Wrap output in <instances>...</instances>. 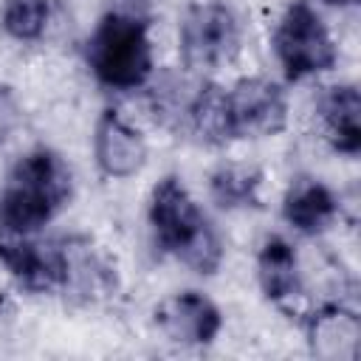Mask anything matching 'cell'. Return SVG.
<instances>
[{"instance_id": "obj_1", "label": "cell", "mask_w": 361, "mask_h": 361, "mask_svg": "<svg viewBox=\"0 0 361 361\" xmlns=\"http://www.w3.org/2000/svg\"><path fill=\"white\" fill-rule=\"evenodd\" d=\"M71 169L59 152L37 147L25 152L0 189V234L31 237L71 200Z\"/></svg>"}, {"instance_id": "obj_2", "label": "cell", "mask_w": 361, "mask_h": 361, "mask_svg": "<svg viewBox=\"0 0 361 361\" xmlns=\"http://www.w3.org/2000/svg\"><path fill=\"white\" fill-rule=\"evenodd\" d=\"M149 228L164 254L197 274H214L223 259V240L178 175H166L149 195Z\"/></svg>"}, {"instance_id": "obj_3", "label": "cell", "mask_w": 361, "mask_h": 361, "mask_svg": "<svg viewBox=\"0 0 361 361\" xmlns=\"http://www.w3.org/2000/svg\"><path fill=\"white\" fill-rule=\"evenodd\" d=\"M93 76L110 90L144 87L152 76L149 23L124 8H110L96 23L85 48Z\"/></svg>"}, {"instance_id": "obj_4", "label": "cell", "mask_w": 361, "mask_h": 361, "mask_svg": "<svg viewBox=\"0 0 361 361\" xmlns=\"http://www.w3.org/2000/svg\"><path fill=\"white\" fill-rule=\"evenodd\" d=\"M274 54L290 82H299L313 73H324L338 59L336 42L324 20L305 0L290 3L279 17L274 28Z\"/></svg>"}, {"instance_id": "obj_5", "label": "cell", "mask_w": 361, "mask_h": 361, "mask_svg": "<svg viewBox=\"0 0 361 361\" xmlns=\"http://www.w3.org/2000/svg\"><path fill=\"white\" fill-rule=\"evenodd\" d=\"M240 54L237 14L220 3H192L180 20V59L192 73H212Z\"/></svg>"}, {"instance_id": "obj_6", "label": "cell", "mask_w": 361, "mask_h": 361, "mask_svg": "<svg viewBox=\"0 0 361 361\" xmlns=\"http://www.w3.org/2000/svg\"><path fill=\"white\" fill-rule=\"evenodd\" d=\"M288 124V102L271 79H240L226 90V130L231 138H268Z\"/></svg>"}, {"instance_id": "obj_7", "label": "cell", "mask_w": 361, "mask_h": 361, "mask_svg": "<svg viewBox=\"0 0 361 361\" xmlns=\"http://www.w3.org/2000/svg\"><path fill=\"white\" fill-rule=\"evenodd\" d=\"M0 262L28 290L68 288V243H37L31 237H0Z\"/></svg>"}, {"instance_id": "obj_8", "label": "cell", "mask_w": 361, "mask_h": 361, "mask_svg": "<svg viewBox=\"0 0 361 361\" xmlns=\"http://www.w3.org/2000/svg\"><path fill=\"white\" fill-rule=\"evenodd\" d=\"M155 324L161 333L178 344H209L223 327V316L217 305L197 293V290H183L166 296L155 307Z\"/></svg>"}, {"instance_id": "obj_9", "label": "cell", "mask_w": 361, "mask_h": 361, "mask_svg": "<svg viewBox=\"0 0 361 361\" xmlns=\"http://www.w3.org/2000/svg\"><path fill=\"white\" fill-rule=\"evenodd\" d=\"M93 155L107 178H133L147 164V141L116 110H104L93 127Z\"/></svg>"}, {"instance_id": "obj_10", "label": "cell", "mask_w": 361, "mask_h": 361, "mask_svg": "<svg viewBox=\"0 0 361 361\" xmlns=\"http://www.w3.org/2000/svg\"><path fill=\"white\" fill-rule=\"evenodd\" d=\"M338 214V200L336 195L319 180V178H296L282 200V217L288 226H293L299 234H319L324 231Z\"/></svg>"}, {"instance_id": "obj_11", "label": "cell", "mask_w": 361, "mask_h": 361, "mask_svg": "<svg viewBox=\"0 0 361 361\" xmlns=\"http://www.w3.org/2000/svg\"><path fill=\"white\" fill-rule=\"evenodd\" d=\"M319 118L333 149L358 155L361 149V96L355 85H333L319 99Z\"/></svg>"}, {"instance_id": "obj_12", "label": "cell", "mask_w": 361, "mask_h": 361, "mask_svg": "<svg viewBox=\"0 0 361 361\" xmlns=\"http://www.w3.org/2000/svg\"><path fill=\"white\" fill-rule=\"evenodd\" d=\"M257 276H259L262 293L271 302L293 299L302 288L299 259H296L293 245L282 237H268L257 254Z\"/></svg>"}, {"instance_id": "obj_13", "label": "cell", "mask_w": 361, "mask_h": 361, "mask_svg": "<svg viewBox=\"0 0 361 361\" xmlns=\"http://www.w3.org/2000/svg\"><path fill=\"white\" fill-rule=\"evenodd\" d=\"M307 338L313 344V353L327 355V358H355L358 353V338H361V324L353 310L344 307H324L310 316L307 322Z\"/></svg>"}, {"instance_id": "obj_14", "label": "cell", "mask_w": 361, "mask_h": 361, "mask_svg": "<svg viewBox=\"0 0 361 361\" xmlns=\"http://www.w3.org/2000/svg\"><path fill=\"white\" fill-rule=\"evenodd\" d=\"M262 172L248 164H223L209 178L212 200L220 209H254L259 206Z\"/></svg>"}, {"instance_id": "obj_15", "label": "cell", "mask_w": 361, "mask_h": 361, "mask_svg": "<svg viewBox=\"0 0 361 361\" xmlns=\"http://www.w3.org/2000/svg\"><path fill=\"white\" fill-rule=\"evenodd\" d=\"M48 0H6L0 11V23L8 37L20 42L39 39L48 25Z\"/></svg>"}, {"instance_id": "obj_16", "label": "cell", "mask_w": 361, "mask_h": 361, "mask_svg": "<svg viewBox=\"0 0 361 361\" xmlns=\"http://www.w3.org/2000/svg\"><path fill=\"white\" fill-rule=\"evenodd\" d=\"M20 118H23V110L17 104L14 90L0 82V144L11 138V133L20 127Z\"/></svg>"}, {"instance_id": "obj_17", "label": "cell", "mask_w": 361, "mask_h": 361, "mask_svg": "<svg viewBox=\"0 0 361 361\" xmlns=\"http://www.w3.org/2000/svg\"><path fill=\"white\" fill-rule=\"evenodd\" d=\"M324 3H330V6H353L355 0H324Z\"/></svg>"}]
</instances>
